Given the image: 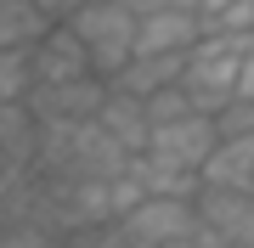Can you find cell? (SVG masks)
Returning a JSON list of instances; mask_svg holds the SVG:
<instances>
[{
    "label": "cell",
    "instance_id": "18",
    "mask_svg": "<svg viewBox=\"0 0 254 248\" xmlns=\"http://www.w3.org/2000/svg\"><path fill=\"white\" fill-rule=\"evenodd\" d=\"M0 248H57V237H51V226H6Z\"/></svg>",
    "mask_w": 254,
    "mask_h": 248
},
{
    "label": "cell",
    "instance_id": "19",
    "mask_svg": "<svg viewBox=\"0 0 254 248\" xmlns=\"http://www.w3.org/2000/svg\"><path fill=\"white\" fill-rule=\"evenodd\" d=\"M34 6H40V11H46V17H51V23H73V17H79V11H85V6H91V0H34Z\"/></svg>",
    "mask_w": 254,
    "mask_h": 248
},
{
    "label": "cell",
    "instance_id": "15",
    "mask_svg": "<svg viewBox=\"0 0 254 248\" xmlns=\"http://www.w3.org/2000/svg\"><path fill=\"white\" fill-rule=\"evenodd\" d=\"M34 91V51H0V101L17 107Z\"/></svg>",
    "mask_w": 254,
    "mask_h": 248
},
{
    "label": "cell",
    "instance_id": "7",
    "mask_svg": "<svg viewBox=\"0 0 254 248\" xmlns=\"http://www.w3.org/2000/svg\"><path fill=\"white\" fill-rule=\"evenodd\" d=\"M215 147H220V119H215V113H187V119L153 124V147H147V152H164V158H175V164L203 169Z\"/></svg>",
    "mask_w": 254,
    "mask_h": 248
},
{
    "label": "cell",
    "instance_id": "11",
    "mask_svg": "<svg viewBox=\"0 0 254 248\" xmlns=\"http://www.w3.org/2000/svg\"><path fill=\"white\" fill-rule=\"evenodd\" d=\"M130 169L141 175L147 198H198V192H203V169L175 164V158H164V152H136Z\"/></svg>",
    "mask_w": 254,
    "mask_h": 248
},
{
    "label": "cell",
    "instance_id": "14",
    "mask_svg": "<svg viewBox=\"0 0 254 248\" xmlns=\"http://www.w3.org/2000/svg\"><path fill=\"white\" fill-rule=\"evenodd\" d=\"M51 17L34 0H0V51H34L46 40Z\"/></svg>",
    "mask_w": 254,
    "mask_h": 248
},
{
    "label": "cell",
    "instance_id": "12",
    "mask_svg": "<svg viewBox=\"0 0 254 248\" xmlns=\"http://www.w3.org/2000/svg\"><path fill=\"white\" fill-rule=\"evenodd\" d=\"M203 186H232L254 192V136H220V147L203 164Z\"/></svg>",
    "mask_w": 254,
    "mask_h": 248
},
{
    "label": "cell",
    "instance_id": "5",
    "mask_svg": "<svg viewBox=\"0 0 254 248\" xmlns=\"http://www.w3.org/2000/svg\"><path fill=\"white\" fill-rule=\"evenodd\" d=\"M108 91H113V79H102V74H79V79H63V85H34L28 91V113L34 119H96Z\"/></svg>",
    "mask_w": 254,
    "mask_h": 248
},
{
    "label": "cell",
    "instance_id": "3",
    "mask_svg": "<svg viewBox=\"0 0 254 248\" xmlns=\"http://www.w3.org/2000/svg\"><path fill=\"white\" fill-rule=\"evenodd\" d=\"M119 231L136 248H175L187 237H203V214H198V198H141L119 220Z\"/></svg>",
    "mask_w": 254,
    "mask_h": 248
},
{
    "label": "cell",
    "instance_id": "8",
    "mask_svg": "<svg viewBox=\"0 0 254 248\" xmlns=\"http://www.w3.org/2000/svg\"><path fill=\"white\" fill-rule=\"evenodd\" d=\"M79 74H96L91 46L79 40L73 23H51L46 40L34 46V85H63V79H79Z\"/></svg>",
    "mask_w": 254,
    "mask_h": 248
},
{
    "label": "cell",
    "instance_id": "16",
    "mask_svg": "<svg viewBox=\"0 0 254 248\" xmlns=\"http://www.w3.org/2000/svg\"><path fill=\"white\" fill-rule=\"evenodd\" d=\"M147 113H153V124H170V119H187V113H198V107H192L187 85H164V91L147 96Z\"/></svg>",
    "mask_w": 254,
    "mask_h": 248
},
{
    "label": "cell",
    "instance_id": "10",
    "mask_svg": "<svg viewBox=\"0 0 254 248\" xmlns=\"http://www.w3.org/2000/svg\"><path fill=\"white\" fill-rule=\"evenodd\" d=\"M96 119H102V130H108V136H113L130 158L153 147V113H147V101H141V96H130V91H119V85H113Z\"/></svg>",
    "mask_w": 254,
    "mask_h": 248
},
{
    "label": "cell",
    "instance_id": "20",
    "mask_svg": "<svg viewBox=\"0 0 254 248\" xmlns=\"http://www.w3.org/2000/svg\"><path fill=\"white\" fill-rule=\"evenodd\" d=\"M85 248H136V243H130L125 231L113 226V231H102V237H91V243H85Z\"/></svg>",
    "mask_w": 254,
    "mask_h": 248
},
{
    "label": "cell",
    "instance_id": "1",
    "mask_svg": "<svg viewBox=\"0 0 254 248\" xmlns=\"http://www.w3.org/2000/svg\"><path fill=\"white\" fill-rule=\"evenodd\" d=\"M254 56V34H203L192 46L187 62V96L198 113H220L226 101H237V85H243V68Z\"/></svg>",
    "mask_w": 254,
    "mask_h": 248
},
{
    "label": "cell",
    "instance_id": "4",
    "mask_svg": "<svg viewBox=\"0 0 254 248\" xmlns=\"http://www.w3.org/2000/svg\"><path fill=\"white\" fill-rule=\"evenodd\" d=\"M51 214H57L63 231H96L102 220H119L113 214V181H96V175L57 181L51 186Z\"/></svg>",
    "mask_w": 254,
    "mask_h": 248
},
{
    "label": "cell",
    "instance_id": "13",
    "mask_svg": "<svg viewBox=\"0 0 254 248\" xmlns=\"http://www.w3.org/2000/svg\"><path fill=\"white\" fill-rule=\"evenodd\" d=\"M187 62H192V51H164V56H136V62L125 68L113 85L119 91H130V96H153V91H164V85H181L187 79Z\"/></svg>",
    "mask_w": 254,
    "mask_h": 248
},
{
    "label": "cell",
    "instance_id": "9",
    "mask_svg": "<svg viewBox=\"0 0 254 248\" xmlns=\"http://www.w3.org/2000/svg\"><path fill=\"white\" fill-rule=\"evenodd\" d=\"M203 34H209V28H203L198 11H181V6H147V11H141V28H136V56L192 51Z\"/></svg>",
    "mask_w": 254,
    "mask_h": 248
},
{
    "label": "cell",
    "instance_id": "22",
    "mask_svg": "<svg viewBox=\"0 0 254 248\" xmlns=\"http://www.w3.org/2000/svg\"><path fill=\"white\" fill-rule=\"evenodd\" d=\"M125 6H136V11H147V6H153V0H125Z\"/></svg>",
    "mask_w": 254,
    "mask_h": 248
},
{
    "label": "cell",
    "instance_id": "21",
    "mask_svg": "<svg viewBox=\"0 0 254 248\" xmlns=\"http://www.w3.org/2000/svg\"><path fill=\"white\" fill-rule=\"evenodd\" d=\"M153 6H181V11H203V0H153Z\"/></svg>",
    "mask_w": 254,
    "mask_h": 248
},
{
    "label": "cell",
    "instance_id": "17",
    "mask_svg": "<svg viewBox=\"0 0 254 248\" xmlns=\"http://www.w3.org/2000/svg\"><path fill=\"white\" fill-rule=\"evenodd\" d=\"M220 119V136H254V96H237L215 113Z\"/></svg>",
    "mask_w": 254,
    "mask_h": 248
},
{
    "label": "cell",
    "instance_id": "6",
    "mask_svg": "<svg viewBox=\"0 0 254 248\" xmlns=\"http://www.w3.org/2000/svg\"><path fill=\"white\" fill-rule=\"evenodd\" d=\"M203 231L226 248H254V192H232V186H203L198 192Z\"/></svg>",
    "mask_w": 254,
    "mask_h": 248
},
{
    "label": "cell",
    "instance_id": "2",
    "mask_svg": "<svg viewBox=\"0 0 254 248\" xmlns=\"http://www.w3.org/2000/svg\"><path fill=\"white\" fill-rule=\"evenodd\" d=\"M79 40L91 46V62L102 79H119L130 62H136V28H141V11L125 6V0H91V6L73 17Z\"/></svg>",
    "mask_w": 254,
    "mask_h": 248
}]
</instances>
